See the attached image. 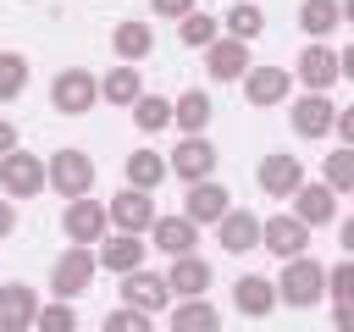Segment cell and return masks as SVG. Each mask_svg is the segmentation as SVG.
Wrapping results in <instances>:
<instances>
[{
	"label": "cell",
	"mask_w": 354,
	"mask_h": 332,
	"mask_svg": "<svg viewBox=\"0 0 354 332\" xmlns=\"http://www.w3.org/2000/svg\"><path fill=\"white\" fill-rule=\"evenodd\" d=\"M50 105H55L61 116H88V111L100 105V77H94L88 66H61V72L50 77Z\"/></svg>",
	"instance_id": "cell-1"
},
{
	"label": "cell",
	"mask_w": 354,
	"mask_h": 332,
	"mask_svg": "<svg viewBox=\"0 0 354 332\" xmlns=\"http://www.w3.org/2000/svg\"><path fill=\"white\" fill-rule=\"evenodd\" d=\"M44 183L55 188V194H66V199H83L88 188H94V160H88V149H55L50 160H44Z\"/></svg>",
	"instance_id": "cell-2"
},
{
	"label": "cell",
	"mask_w": 354,
	"mask_h": 332,
	"mask_svg": "<svg viewBox=\"0 0 354 332\" xmlns=\"http://www.w3.org/2000/svg\"><path fill=\"white\" fill-rule=\"evenodd\" d=\"M94 271H100L94 249L72 243V249H66V255H55V266H50V293H55V299H77V293H88Z\"/></svg>",
	"instance_id": "cell-3"
},
{
	"label": "cell",
	"mask_w": 354,
	"mask_h": 332,
	"mask_svg": "<svg viewBox=\"0 0 354 332\" xmlns=\"http://www.w3.org/2000/svg\"><path fill=\"white\" fill-rule=\"evenodd\" d=\"M326 293V271L310 260V255H299V260H288V271H282V282H277V304H293V310H310L315 299Z\"/></svg>",
	"instance_id": "cell-4"
},
{
	"label": "cell",
	"mask_w": 354,
	"mask_h": 332,
	"mask_svg": "<svg viewBox=\"0 0 354 332\" xmlns=\"http://www.w3.org/2000/svg\"><path fill=\"white\" fill-rule=\"evenodd\" d=\"M0 188H6V199H33L44 188V160L28 155V149L0 155Z\"/></svg>",
	"instance_id": "cell-5"
},
{
	"label": "cell",
	"mask_w": 354,
	"mask_h": 332,
	"mask_svg": "<svg viewBox=\"0 0 354 332\" xmlns=\"http://www.w3.org/2000/svg\"><path fill=\"white\" fill-rule=\"evenodd\" d=\"M105 216H111V232H138V238H144L160 210H155V199H149L144 188H122V194L105 205Z\"/></svg>",
	"instance_id": "cell-6"
},
{
	"label": "cell",
	"mask_w": 354,
	"mask_h": 332,
	"mask_svg": "<svg viewBox=\"0 0 354 332\" xmlns=\"http://www.w3.org/2000/svg\"><path fill=\"white\" fill-rule=\"evenodd\" d=\"M61 227H66V238H72V243L94 249V243L111 232V216H105V205H94V199L83 194V199H66V210H61Z\"/></svg>",
	"instance_id": "cell-7"
},
{
	"label": "cell",
	"mask_w": 354,
	"mask_h": 332,
	"mask_svg": "<svg viewBox=\"0 0 354 332\" xmlns=\"http://www.w3.org/2000/svg\"><path fill=\"white\" fill-rule=\"evenodd\" d=\"M166 172H177L183 183H205V177L216 172V144H210L205 133H188V138H183V144L171 149Z\"/></svg>",
	"instance_id": "cell-8"
},
{
	"label": "cell",
	"mask_w": 354,
	"mask_h": 332,
	"mask_svg": "<svg viewBox=\"0 0 354 332\" xmlns=\"http://www.w3.org/2000/svg\"><path fill=\"white\" fill-rule=\"evenodd\" d=\"M122 304H133V310H144V315H155V310H166V299H171V288H166V277L160 271H127L122 277V293H116Z\"/></svg>",
	"instance_id": "cell-9"
},
{
	"label": "cell",
	"mask_w": 354,
	"mask_h": 332,
	"mask_svg": "<svg viewBox=\"0 0 354 332\" xmlns=\"http://www.w3.org/2000/svg\"><path fill=\"white\" fill-rule=\"evenodd\" d=\"M227 210H232V199H227V188H221V183H210V177H205V183H188L183 216H188L194 227H216Z\"/></svg>",
	"instance_id": "cell-10"
},
{
	"label": "cell",
	"mask_w": 354,
	"mask_h": 332,
	"mask_svg": "<svg viewBox=\"0 0 354 332\" xmlns=\"http://www.w3.org/2000/svg\"><path fill=\"white\" fill-rule=\"evenodd\" d=\"M149 243H155L160 255H194L199 227H194L188 216H177V210H160V216H155V227H149Z\"/></svg>",
	"instance_id": "cell-11"
},
{
	"label": "cell",
	"mask_w": 354,
	"mask_h": 332,
	"mask_svg": "<svg viewBox=\"0 0 354 332\" xmlns=\"http://www.w3.org/2000/svg\"><path fill=\"white\" fill-rule=\"evenodd\" d=\"M260 243L271 255H282V260H299L310 249V227L293 221V216H271V221H260Z\"/></svg>",
	"instance_id": "cell-12"
},
{
	"label": "cell",
	"mask_w": 354,
	"mask_h": 332,
	"mask_svg": "<svg viewBox=\"0 0 354 332\" xmlns=\"http://www.w3.org/2000/svg\"><path fill=\"white\" fill-rule=\"evenodd\" d=\"M94 249H100L94 260H100L105 271H116V277H127V271L144 266V238H138V232H105Z\"/></svg>",
	"instance_id": "cell-13"
},
{
	"label": "cell",
	"mask_w": 354,
	"mask_h": 332,
	"mask_svg": "<svg viewBox=\"0 0 354 332\" xmlns=\"http://www.w3.org/2000/svg\"><path fill=\"white\" fill-rule=\"evenodd\" d=\"M39 315V293L28 282H0V332H28Z\"/></svg>",
	"instance_id": "cell-14"
},
{
	"label": "cell",
	"mask_w": 354,
	"mask_h": 332,
	"mask_svg": "<svg viewBox=\"0 0 354 332\" xmlns=\"http://www.w3.org/2000/svg\"><path fill=\"white\" fill-rule=\"evenodd\" d=\"M299 83H304L310 94H326V89L337 83V55H332L321 39H310V44L299 50Z\"/></svg>",
	"instance_id": "cell-15"
},
{
	"label": "cell",
	"mask_w": 354,
	"mask_h": 332,
	"mask_svg": "<svg viewBox=\"0 0 354 332\" xmlns=\"http://www.w3.org/2000/svg\"><path fill=\"white\" fill-rule=\"evenodd\" d=\"M166 288H171L177 299H205V288H210V260H199V255H171Z\"/></svg>",
	"instance_id": "cell-16"
},
{
	"label": "cell",
	"mask_w": 354,
	"mask_h": 332,
	"mask_svg": "<svg viewBox=\"0 0 354 332\" xmlns=\"http://www.w3.org/2000/svg\"><path fill=\"white\" fill-rule=\"evenodd\" d=\"M288 89H293V77L282 72V66H249L243 72V100L249 105H277V100H288Z\"/></svg>",
	"instance_id": "cell-17"
},
{
	"label": "cell",
	"mask_w": 354,
	"mask_h": 332,
	"mask_svg": "<svg viewBox=\"0 0 354 332\" xmlns=\"http://www.w3.org/2000/svg\"><path fill=\"white\" fill-rule=\"evenodd\" d=\"M254 183H260L271 199H288V194L304 183V166H299L293 155H266V160L254 166Z\"/></svg>",
	"instance_id": "cell-18"
},
{
	"label": "cell",
	"mask_w": 354,
	"mask_h": 332,
	"mask_svg": "<svg viewBox=\"0 0 354 332\" xmlns=\"http://www.w3.org/2000/svg\"><path fill=\"white\" fill-rule=\"evenodd\" d=\"M216 238H221L227 255H249V249H260V216L254 210H227L216 221Z\"/></svg>",
	"instance_id": "cell-19"
},
{
	"label": "cell",
	"mask_w": 354,
	"mask_h": 332,
	"mask_svg": "<svg viewBox=\"0 0 354 332\" xmlns=\"http://www.w3.org/2000/svg\"><path fill=\"white\" fill-rule=\"evenodd\" d=\"M293 133L299 138H321V133H332V122H337V111H332V100L326 94H304V100H293Z\"/></svg>",
	"instance_id": "cell-20"
},
{
	"label": "cell",
	"mask_w": 354,
	"mask_h": 332,
	"mask_svg": "<svg viewBox=\"0 0 354 332\" xmlns=\"http://www.w3.org/2000/svg\"><path fill=\"white\" fill-rule=\"evenodd\" d=\"M288 199H293V221H304V227H326L332 221V188L326 183H299Z\"/></svg>",
	"instance_id": "cell-21"
},
{
	"label": "cell",
	"mask_w": 354,
	"mask_h": 332,
	"mask_svg": "<svg viewBox=\"0 0 354 332\" xmlns=\"http://www.w3.org/2000/svg\"><path fill=\"white\" fill-rule=\"evenodd\" d=\"M232 304H238V315L260 321V315L277 310V282H266V277H238V282H232Z\"/></svg>",
	"instance_id": "cell-22"
},
{
	"label": "cell",
	"mask_w": 354,
	"mask_h": 332,
	"mask_svg": "<svg viewBox=\"0 0 354 332\" xmlns=\"http://www.w3.org/2000/svg\"><path fill=\"white\" fill-rule=\"evenodd\" d=\"M205 72H210V77H243V72H249V44H238V39H210V44H205Z\"/></svg>",
	"instance_id": "cell-23"
},
{
	"label": "cell",
	"mask_w": 354,
	"mask_h": 332,
	"mask_svg": "<svg viewBox=\"0 0 354 332\" xmlns=\"http://www.w3.org/2000/svg\"><path fill=\"white\" fill-rule=\"evenodd\" d=\"M138 94H144V77H138V66H127V61L100 77V100H111V105H122V111H133Z\"/></svg>",
	"instance_id": "cell-24"
},
{
	"label": "cell",
	"mask_w": 354,
	"mask_h": 332,
	"mask_svg": "<svg viewBox=\"0 0 354 332\" xmlns=\"http://www.w3.org/2000/svg\"><path fill=\"white\" fill-rule=\"evenodd\" d=\"M171 332H221V310H216L210 299H177Z\"/></svg>",
	"instance_id": "cell-25"
},
{
	"label": "cell",
	"mask_w": 354,
	"mask_h": 332,
	"mask_svg": "<svg viewBox=\"0 0 354 332\" xmlns=\"http://www.w3.org/2000/svg\"><path fill=\"white\" fill-rule=\"evenodd\" d=\"M111 44H116V55H122L127 66H138V61L155 50V33H149V22H122V28L111 33Z\"/></svg>",
	"instance_id": "cell-26"
},
{
	"label": "cell",
	"mask_w": 354,
	"mask_h": 332,
	"mask_svg": "<svg viewBox=\"0 0 354 332\" xmlns=\"http://www.w3.org/2000/svg\"><path fill=\"white\" fill-rule=\"evenodd\" d=\"M171 122H177L183 133H205V122H210V94H205V89L177 94V100H171Z\"/></svg>",
	"instance_id": "cell-27"
},
{
	"label": "cell",
	"mask_w": 354,
	"mask_h": 332,
	"mask_svg": "<svg viewBox=\"0 0 354 332\" xmlns=\"http://www.w3.org/2000/svg\"><path fill=\"white\" fill-rule=\"evenodd\" d=\"M160 177H166V155H155V149H133L127 155V188H144L149 194Z\"/></svg>",
	"instance_id": "cell-28"
},
{
	"label": "cell",
	"mask_w": 354,
	"mask_h": 332,
	"mask_svg": "<svg viewBox=\"0 0 354 332\" xmlns=\"http://www.w3.org/2000/svg\"><path fill=\"white\" fill-rule=\"evenodd\" d=\"M133 127H144V133L171 127V100H166V94H138V100H133Z\"/></svg>",
	"instance_id": "cell-29"
},
{
	"label": "cell",
	"mask_w": 354,
	"mask_h": 332,
	"mask_svg": "<svg viewBox=\"0 0 354 332\" xmlns=\"http://www.w3.org/2000/svg\"><path fill=\"white\" fill-rule=\"evenodd\" d=\"M266 33V17H260V6H249V0H238L232 11H227V39H238V44H249V39H260Z\"/></svg>",
	"instance_id": "cell-30"
},
{
	"label": "cell",
	"mask_w": 354,
	"mask_h": 332,
	"mask_svg": "<svg viewBox=\"0 0 354 332\" xmlns=\"http://www.w3.org/2000/svg\"><path fill=\"white\" fill-rule=\"evenodd\" d=\"M22 89H28V55L0 50V105H11Z\"/></svg>",
	"instance_id": "cell-31"
},
{
	"label": "cell",
	"mask_w": 354,
	"mask_h": 332,
	"mask_svg": "<svg viewBox=\"0 0 354 332\" xmlns=\"http://www.w3.org/2000/svg\"><path fill=\"white\" fill-rule=\"evenodd\" d=\"M299 28H304L310 39L332 33V28H337V0H304V6H299Z\"/></svg>",
	"instance_id": "cell-32"
},
{
	"label": "cell",
	"mask_w": 354,
	"mask_h": 332,
	"mask_svg": "<svg viewBox=\"0 0 354 332\" xmlns=\"http://www.w3.org/2000/svg\"><path fill=\"white\" fill-rule=\"evenodd\" d=\"M33 326H39V332H77V310H72V299H50V304H39Z\"/></svg>",
	"instance_id": "cell-33"
},
{
	"label": "cell",
	"mask_w": 354,
	"mask_h": 332,
	"mask_svg": "<svg viewBox=\"0 0 354 332\" xmlns=\"http://www.w3.org/2000/svg\"><path fill=\"white\" fill-rule=\"evenodd\" d=\"M177 39H183L188 50H205V44L216 39V17H205V11H188V17L177 22Z\"/></svg>",
	"instance_id": "cell-34"
},
{
	"label": "cell",
	"mask_w": 354,
	"mask_h": 332,
	"mask_svg": "<svg viewBox=\"0 0 354 332\" xmlns=\"http://www.w3.org/2000/svg\"><path fill=\"white\" fill-rule=\"evenodd\" d=\"M326 188H332V194H337V188L354 194V149H348V144L326 155Z\"/></svg>",
	"instance_id": "cell-35"
},
{
	"label": "cell",
	"mask_w": 354,
	"mask_h": 332,
	"mask_svg": "<svg viewBox=\"0 0 354 332\" xmlns=\"http://www.w3.org/2000/svg\"><path fill=\"white\" fill-rule=\"evenodd\" d=\"M105 332H155V326H149V315H144V310H133V304H116V310L105 315Z\"/></svg>",
	"instance_id": "cell-36"
},
{
	"label": "cell",
	"mask_w": 354,
	"mask_h": 332,
	"mask_svg": "<svg viewBox=\"0 0 354 332\" xmlns=\"http://www.w3.org/2000/svg\"><path fill=\"white\" fill-rule=\"evenodd\" d=\"M326 293H332V299H354V255L326 271Z\"/></svg>",
	"instance_id": "cell-37"
},
{
	"label": "cell",
	"mask_w": 354,
	"mask_h": 332,
	"mask_svg": "<svg viewBox=\"0 0 354 332\" xmlns=\"http://www.w3.org/2000/svg\"><path fill=\"white\" fill-rule=\"evenodd\" d=\"M149 11H155V17H171V22H183L188 11H199V0H149Z\"/></svg>",
	"instance_id": "cell-38"
},
{
	"label": "cell",
	"mask_w": 354,
	"mask_h": 332,
	"mask_svg": "<svg viewBox=\"0 0 354 332\" xmlns=\"http://www.w3.org/2000/svg\"><path fill=\"white\" fill-rule=\"evenodd\" d=\"M332 326L337 332H354V299H337L332 304Z\"/></svg>",
	"instance_id": "cell-39"
},
{
	"label": "cell",
	"mask_w": 354,
	"mask_h": 332,
	"mask_svg": "<svg viewBox=\"0 0 354 332\" xmlns=\"http://www.w3.org/2000/svg\"><path fill=\"white\" fill-rule=\"evenodd\" d=\"M332 127H337V133H343V144L354 149V105H348V111H337V122H332Z\"/></svg>",
	"instance_id": "cell-40"
},
{
	"label": "cell",
	"mask_w": 354,
	"mask_h": 332,
	"mask_svg": "<svg viewBox=\"0 0 354 332\" xmlns=\"http://www.w3.org/2000/svg\"><path fill=\"white\" fill-rule=\"evenodd\" d=\"M11 232H17V205L0 199V238H11Z\"/></svg>",
	"instance_id": "cell-41"
},
{
	"label": "cell",
	"mask_w": 354,
	"mask_h": 332,
	"mask_svg": "<svg viewBox=\"0 0 354 332\" xmlns=\"http://www.w3.org/2000/svg\"><path fill=\"white\" fill-rule=\"evenodd\" d=\"M337 77H348V83H354V44L337 55Z\"/></svg>",
	"instance_id": "cell-42"
},
{
	"label": "cell",
	"mask_w": 354,
	"mask_h": 332,
	"mask_svg": "<svg viewBox=\"0 0 354 332\" xmlns=\"http://www.w3.org/2000/svg\"><path fill=\"white\" fill-rule=\"evenodd\" d=\"M11 149H17V127H11V122H0V155H11Z\"/></svg>",
	"instance_id": "cell-43"
},
{
	"label": "cell",
	"mask_w": 354,
	"mask_h": 332,
	"mask_svg": "<svg viewBox=\"0 0 354 332\" xmlns=\"http://www.w3.org/2000/svg\"><path fill=\"white\" fill-rule=\"evenodd\" d=\"M337 238H343V249H348V255H354V216H348V221H343V227H337Z\"/></svg>",
	"instance_id": "cell-44"
},
{
	"label": "cell",
	"mask_w": 354,
	"mask_h": 332,
	"mask_svg": "<svg viewBox=\"0 0 354 332\" xmlns=\"http://www.w3.org/2000/svg\"><path fill=\"white\" fill-rule=\"evenodd\" d=\"M337 17H348V22H354V0H343V6H337Z\"/></svg>",
	"instance_id": "cell-45"
}]
</instances>
